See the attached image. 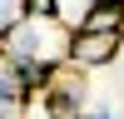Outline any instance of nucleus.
Returning <instances> with one entry per match:
<instances>
[{
  "instance_id": "1",
  "label": "nucleus",
  "mask_w": 124,
  "mask_h": 119,
  "mask_svg": "<svg viewBox=\"0 0 124 119\" xmlns=\"http://www.w3.org/2000/svg\"><path fill=\"white\" fill-rule=\"evenodd\" d=\"M119 40L124 35H94V30H79L70 40V65L75 69H104L109 60L119 55Z\"/></svg>"
},
{
  "instance_id": "2",
  "label": "nucleus",
  "mask_w": 124,
  "mask_h": 119,
  "mask_svg": "<svg viewBox=\"0 0 124 119\" xmlns=\"http://www.w3.org/2000/svg\"><path fill=\"white\" fill-rule=\"evenodd\" d=\"M85 30H94V35H124V0H104V5L85 20Z\"/></svg>"
},
{
  "instance_id": "3",
  "label": "nucleus",
  "mask_w": 124,
  "mask_h": 119,
  "mask_svg": "<svg viewBox=\"0 0 124 119\" xmlns=\"http://www.w3.org/2000/svg\"><path fill=\"white\" fill-rule=\"evenodd\" d=\"M99 5H104V0H55V20L75 35V30H85V20L94 15Z\"/></svg>"
},
{
  "instance_id": "4",
  "label": "nucleus",
  "mask_w": 124,
  "mask_h": 119,
  "mask_svg": "<svg viewBox=\"0 0 124 119\" xmlns=\"http://www.w3.org/2000/svg\"><path fill=\"white\" fill-rule=\"evenodd\" d=\"M0 94H10V99H30L25 79H20V69L10 65V60H0Z\"/></svg>"
},
{
  "instance_id": "5",
  "label": "nucleus",
  "mask_w": 124,
  "mask_h": 119,
  "mask_svg": "<svg viewBox=\"0 0 124 119\" xmlns=\"http://www.w3.org/2000/svg\"><path fill=\"white\" fill-rule=\"evenodd\" d=\"M25 20H55V0H20Z\"/></svg>"
},
{
  "instance_id": "6",
  "label": "nucleus",
  "mask_w": 124,
  "mask_h": 119,
  "mask_svg": "<svg viewBox=\"0 0 124 119\" xmlns=\"http://www.w3.org/2000/svg\"><path fill=\"white\" fill-rule=\"evenodd\" d=\"M0 119H30V99H10V94H0Z\"/></svg>"
},
{
  "instance_id": "7",
  "label": "nucleus",
  "mask_w": 124,
  "mask_h": 119,
  "mask_svg": "<svg viewBox=\"0 0 124 119\" xmlns=\"http://www.w3.org/2000/svg\"><path fill=\"white\" fill-rule=\"evenodd\" d=\"M89 119H114V114H109V109H99V114H89Z\"/></svg>"
}]
</instances>
